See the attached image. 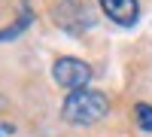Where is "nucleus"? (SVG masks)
Listing matches in <instances>:
<instances>
[{
  "label": "nucleus",
  "instance_id": "obj_4",
  "mask_svg": "<svg viewBox=\"0 0 152 137\" xmlns=\"http://www.w3.org/2000/svg\"><path fill=\"white\" fill-rule=\"evenodd\" d=\"M31 21H34V9H31L28 3H18V18L12 21V24H6V28H0V43L15 40L21 31H28V24H31Z\"/></svg>",
  "mask_w": 152,
  "mask_h": 137
},
{
  "label": "nucleus",
  "instance_id": "obj_2",
  "mask_svg": "<svg viewBox=\"0 0 152 137\" xmlns=\"http://www.w3.org/2000/svg\"><path fill=\"white\" fill-rule=\"evenodd\" d=\"M52 79L61 85V89L79 92V89H88V82H91V67H88L82 58L61 55V58H55V64H52Z\"/></svg>",
  "mask_w": 152,
  "mask_h": 137
},
{
  "label": "nucleus",
  "instance_id": "obj_6",
  "mask_svg": "<svg viewBox=\"0 0 152 137\" xmlns=\"http://www.w3.org/2000/svg\"><path fill=\"white\" fill-rule=\"evenodd\" d=\"M0 134H3V128H0Z\"/></svg>",
  "mask_w": 152,
  "mask_h": 137
},
{
  "label": "nucleus",
  "instance_id": "obj_5",
  "mask_svg": "<svg viewBox=\"0 0 152 137\" xmlns=\"http://www.w3.org/2000/svg\"><path fill=\"white\" fill-rule=\"evenodd\" d=\"M134 122L140 131H152V104H146V101L134 104Z\"/></svg>",
  "mask_w": 152,
  "mask_h": 137
},
{
  "label": "nucleus",
  "instance_id": "obj_3",
  "mask_svg": "<svg viewBox=\"0 0 152 137\" xmlns=\"http://www.w3.org/2000/svg\"><path fill=\"white\" fill-rule=\"evenodd\" d=\"M100 9H104V15L110 21L122 24V28H131V24H137V18H140V3L137 0H97Z\"/></svg>",
  "mask_w": 152,
  "mask_h": 137
},
{
  "label": "nucleus",
  "instance_id": "obj_1",
  "mask_svg": "<svg viewBox=\"0 0 152 137\" xmlns=\"http://www.w3.org/2000/svg\"><path fill=\"white\" fill-rule=\"evenodd\" d=\"M110 113V101L104 92L97 89H79V92H70L61 104V119L70 122V125H79V128H88V125H97L100 119H107Z\"/></svg>",
  "mask_w": 152,
  "mask_h": 137
}]
</instances>
